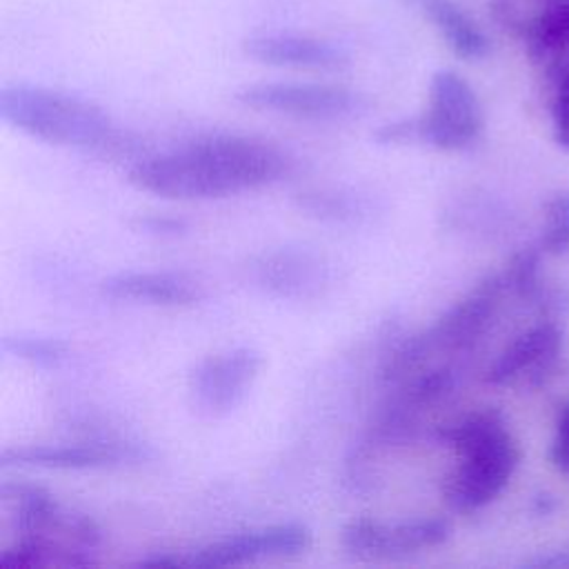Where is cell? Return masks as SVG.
<instances>
[{
	"label": "cell",
	"mask_w": 569,
	"mask_h": 569,
	"mask_svg": "<svg viewBox=\"0 0 569 569\" xmlns=\"http://www.w3.org/2000/svg\"><path fill=\"white\" fill-rule=\"evenodd\" d=\"M0 118L27 136L49 144L93 153H109L122 144L120 131L98 104L49 87H2Z\"/></svg>",
	"instance_id": "obj_3"
},
{
	"label": "cell",
	"mask_w": 569,
	"mask_h": 569,
	"mask_svg": "<svg viewBox=\"0 0 569 569\" xmlns=\"http://www.w3.org/2000/svg\"><path fill=\"white\" fill-rule=\"evenodd\" d=\"M505 287L516 291L522 298H533L540 291L538 280V251L536 249H522L518 251L511 262L507 264V271L502 273Z\"/></svg>",
	"instance_id": "obj_20"
},
{
	"label": "cell",
	"mask_w": 569,
	"mask_h": 569,
	"mask_svg": "<svg viewBox=\"0 0 569 569\" xmlns=\"http://www.w3.org/2000/svg\"><path fill=\"white\" fill-rule=\"evenodd\" d=\"M253 280L278 298L307 300L320 296L329 282L327 264L309 251L276 249L253 260Z\"/></svg>",
	"instance_id": "obj_12"
},
{
	"label": "cell",
	"mask_w": 569,
	"mask_h": 569,
	"mask_svg": "<svg viewBox=\"0 0 569 569\" xmlns=\"http://www.w3.org/2000/svg\"><path fill=\"white\" fill-rule=\"evenodd\" d=\"M540 249L551 256L569 251V191H558L545 207Z\"/></svg>",
	"instance_id": "obj_19"
},
{
	"label": "cell",
	"mask_w": 569,
	"mask_h": 569,
	"mask_svg": "<svg viewBox=\"0 0 569 569\" xmlns=\"http://www.w3.org/2000/svg\"><path fill=\"white\" fill-rule=\"evenodd\" d=\"M456 385V373L449 367H433L427 369L411 380L405 382V387L396 393L405 405H409L413 411L420 413V409L438 402L445 398Z\"/></svg>",
	"instance_id": "obj_17"
},
{
	"label": "cell",
	"mask_w": 569,
	"mask_h": 569,
	"mask_svg": "<svg viewBox=\"0 0 569 569\" xmlns=\"http://www.w3.org/2000/svg\"><path fill=\"white\" fill-rule=\"evenodd\" d=\"M422 7L456 56L480 60L489 53L487 36L453 0H422Z\"/></svg>",
	"instance_id": "obj_15"
},
{
	"label": "cell",
	"mask_w": 569,
	"mask_h": 569,
	"mask_svg": "<svg viewBox=\"0 0 569 569\" xmlns=\"http://www.w3.org/2000/svg\"><path fill=\"white\" fill-rule=\"evenodd\" d=\"M102 291L118 300H138L160 307H184L196 300V291L182 278L169 273L127 271L102 280Z\"/></svg>",
	"instance_id": "obj_14"
},
{
	"label": "cell",
	"mask_w": 569,
	"mask_h": 569,
	"mask_svg": "<svg viewBox=\"0 0 569 569\" xmlns=\"http://www.w3.org/2000/svg\"><path fill=\"white\" fill-rule=\"evenodd\" d=\"M2 349L13 353L20 360H27L38 367H53L64 360L69 345L60 338H44V336H16L4 338Z\"/></svg>",
	"instance_id": "obj_18"
},
{
	"label": "cell",
	"mask_w": 569,
	"mask_h": 569,
	"mask_svg": "<svg viewBox=\"0 0 569 569\" xmlns=\"http://www.w3.org/2000/svg\"><path fill=\"white\" fill-rule=\"evenodd\" d=\"M296 204L322 222L351 224L367 216L365 200L356 193H345L336 189H305L296 193Z\"/></svg>",
	"instance_id": "obj_16"
},
{
	"label": "cell",
	"mask_w": 569,
	"mask_h": 569,
	"mask_svg": "<svg viewBox=\"0 0 569 569\" xmlns=\"http://www.w3.org/2000/svg\"><path fill=\"white\" fill-rule=\"evenodd\" d=\"M284 171L287 158L273 144L236 133H213L136 162L129 169V182L162 198L204 200L264 187Z\"/></svg>",
	"instance_id": "obj_1"
},
{
	"label": "cell",
	"mask_w": 569,
	"mask_h": 569,
	"mask_svg": "<svg viewBox=\"0 0 569 569\" xmlns=\"http://www.w3.org/2000/svg\"><path fill=\"white\" fill-rule=\"evenodd\" d=\"M449 533L451 525L445 518H416L396 525L353 518L342 529V547L362 560H396L442 545Z\"/></svg>",
	"instance_id": "obj_7"
},
{
	"label": "cell",
	"mask_w": 569,
	"mask_h": 569,
	"mask_svg": "<svg viewBox=\"0 0 569 569\" xmlns=\"http://www.w3.org/2000/svg\"><path fill=\"white\" fill-rule=\"evenodd\" d=\"M133 227L156 236H178L187 229L184 220L169 218V216H140L133 220Z\"/></svg>",
	"instance_id": "obj_24"
},
{
	"label": "cell",
	"mask_w": 569,
	"mask_h": 569,
	"mask_svg": "<svg viewBox=\"0 0 569 569\" xmlns=\"http://www.w3.org/2000/svg\"><path fill=\"white\" fill-rule=\"evenodd\" d=\"M562 349V331L553 322H540L513 338L489 365L485 380L493 387L540 385L553 371Z\"/></svg>",
	"instance_id": "obj_10"
},
{
	"label": "cell",
	"mask_w": 569,
	"mask_h": 569,
	"mask_svg": "<svg viewBox=\"0 0 569 569\" xmlns=\"http://www.w3.org/2000/svg\"><path fill=\"white\" fill-rule=\"evenodd\" d=\"M236 100L256 111L284 113L309 120H336L358 113L365 107L360 93L318 82H258L242 87Z\"/></svg>",
	"instance_id": "obj_6"
},
{
	"label": "cell",
	"mask_w": 569,
	"mask_h": 569,
	"mask_svg": "<svg viewBox=\"0 0 569 569\" xmlns=\"http://www.w3.org/2000/svg\"><path fill=\"white\" fill-rule=\"evenodd\" d=\"M262 358L256 349L236 347L198 362L189 376V396L204 416H224L236 409L260 371Z\"/></svg>",
	"instance_id": "obj_8"
},
{
	"label": "cell",
	"mask_w": 569,
	"mask_h": 569,
	"mask_svg": "<svg viewBox=\"0 0 569 569\" xmlns=\"http://www.w3.org/2000/svg\"><path fill=\"white\" fill-rule=\"evenodd\" d=\"M242 51L262 64L291 67V69H320L336 71L347 67L349 56L345 49L329 40L293 33H264L251 36L242 42Z\"/></svg>",
	"instance_id": "obj_13"
},
{
	"label": "cell",
	"mask_w": 569,
	"mask_h": 569,
	"mask_svg": "<svg viewBox=\"0 0 569 569\" xmlns=\"http://www.w3.org/2000/svg\"><path fill=\"white\" fill-rule=\"evenodd\" d=\"M311 545V529L300 522H282L269 525L262 529L242 531L216 542H209L189 558H184V567H233L242 562H251L258 558H284L305 553Z\"/></svg>",
	"instance_id": "obj_9"
},
{
	"label": "cell",
	"mask_w": 569,
	"mask_h": 569,
	"mask_svg": "<svg viewBox=\"0 0 569 569\" xmlns=\"http://www.w3.org/2000/svg\"><path fill=\"white\" fill-rule=\"evenodd\" d=\"M418 120V144L440 151L471 147L482 131V107L471 84L451 69L433 73L429 84V107Z\"/></svg>",
	"instance_id": "obj_5"
},
{
	"label": "cell",
	"mask_w": 569,
	"mask_h": 569,
	"mask_svg": "<svg viewBox=\"0 0 569 569\" xmlns=\"http://www.w3.org/2000/svg\"><path fill=\"white\" fill-rule=\"evenodd\" d=\"M144 453L127 442H80V445H36L7 449L0 467H40V469H104L136 462Z\"/></svg>",
	"instance_id": "obj_11"
},
{
	"label": "cell",
	"mask_w": 569,
	"mask_h": 569,
	"mask_svg": "<svg viewBox=\"0 0 569 569\" xmlns=\"http://www.w3.org/2000/svg\"><path fill=\"white\" fill-rule=\"evenodd\" d=\"M502 273L482 278L465 298L451 305L431 327L407 336L385 360L382 380H405L420 362L436 351L469 349L489 327L498 300L505 291Z\"/></svg>",
	"instance_id": "obj_4"
},
{
	"label": "cell",
	"mask_w": 569,
	"mask_h": 569,
	"mask_svg": "<svg viewBox=\"0 0 569 569\" xmlns=\"http://www.w3.org/2000/svg\"><path fill=\"white\" fill-rule=\"evenodd\" d=\"M144 569H160V567H184V558H178L176 553H153L138 562Z\"/></svg>",
	"instance_id": "obj_25"
},
{
	"label": "cell",
	"mask_w": 569,
	"mask_h": 569,
	"mask_svg": "<svg viewBox=\"0 0 569 569\" xmlns=\"http://www.w3.org/2000/svg\"><path fill=\"white\" fill-rule=\"evenodd\" d=\"M373 140L378 144H418V120L402 118L385 122L373 131Z\"/></svg>",
	"instance_id": "obj_22"
},
{
	"label": "cell",
	"mask_w": 569,
	"mask_h": 569,
	"mask_svg": "<svg viewBox=\"0 0 569 569\" xmlns=\"http://www.w3.org/2000/svg\"><path fill=\"white\" fill-rule=\"evenodd\" d=\"M549 460L558 471L569 473V405L562 407V411L558 413L549 447Z\"/></svg>",
	"instance_id": "obj_23"
},
{
	"label": "cell",
	"mask_w": 569,
	"mask_h": 569,
	"mask_svg": "<svg viewBox=\"0 0 569 569\" xmlns=\"http://www.w3.org/2000/svg\"><path fill=\"white\" fill-rule=\"evenodd\" d=\"M436 438L460 453V462L442 487L445 502L458 513H471L493 502L513 478L520 447L500 409H473L436 427Z\"/></svg>",
	"instance_id": "obj_2"
},
{
	"label": "cell",
	"mask_w": 569,
	"mask_h": 569,
	"mask_svg": "<svg viewBox=\"0 0 569 569\" xmlns=\"http://www.w3.org/2000/svg\"><path fill=\"white\" fill-rule=\"evenodd\" d=\"M553 96H551V122L553 140L569 153V64L553 67Z\"/></svg>",
	"instance_id": "obj_21"
}]
</instances>
